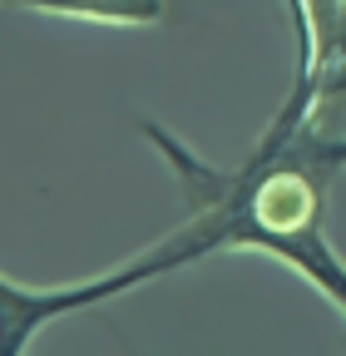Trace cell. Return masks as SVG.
Returning <instances> with one entry per match:
<instances>
[{
	"label": "cell",
	"mask_w": 346,
	"mask_h": 356,
	"mask_svg": "<svg viewBox=\"0 0 346 356\" xmlns=\"http://www.w3.org/2000/svg\"><path fill=\"white\" fill-rule=\"evenodd\" d=\"M144 134L179 173L188 203L183 233L193 238L198 257L218 248H263L287 267H297L302 277H312L346 312V262L327 238V193L336 159L327 149L331 134L322 129L317 74L297 70L287 104L267 124L263 144L238 168H213L193 159L158 124H144Z\"/></svg>",
	"instance_id": "cell-1"
},
{
	"label": "cell",
	"mask_w": 346,
	"mask_h": 356,
	"mask_svg": "<svg viewBox=\"0 0 346 356\" xmlns=\"http://www.w3.org/2000/svg\"><path fill=\"white\" fill-rule=\"evenodd\" d=\"M183 262H198V248L179 228L168 243L149 248L144 257H134L129 267H119V273H109V277H94V282H79V287L30 292V287H15V282L0 277V356H20L30 346V337L45 322L65 317V312H79V307H94L104 297H119V292L139 287V282H154V277L173 273V267H183Z\"/></svg>",
	"instance_id": "cell-2"
},
{
	"label": "cell",
	"mask_w": 346,
	"mask_h": 356,
	"mask_svg": "<svg viewBox=\"0 0 346 356\" xmlns=\"http://www.w3.org/2000/svg\"><path fill=\"white\" fill-rule=\"evenodd\" d=\"M6 6L45 10V15H65V20H104V25L163 20V0H6Z\"/></svg>",
	"instance_id": "cell-3"
},
{
	"label": "cell",
	"mask_w": 346,
	"mask_h": 356,
	"mask_svg": "<svg viewBox=\"0 0 346 356\" xmlns=\"http://www.w3.org/2000/svg\"><path fill=\"white\" fill-rule=\"evenodd\" d=\"M336 60H346V0H336V10H331V25H327V35L312 44V55L307 60H297V70H307V74H322L327 65H336Z\"/></svg>",
	"instance_id": "cell-4"
},
{
	"label": "cell",
	"mask_w": 346,
	"mask_h": 356,
	"mask_svg": "<svg viewBox=\"0 0 346 356\" xmlns=\"http://www.w3.org/2000/svg\"><path fill=\"white\" fill-rule=\"evenodd\" d=\"M341 99H346V60H336L317 74V104L327 109V104H341Z\"/></svg>",
	"instance_id": "cell-5"
},
{
	"label": "cell",
	"mask_w": 346,
	"mask_h": 356,
	"mask_svg": "<svg viewBox=\"0 0 346 356\" xmlns=\"http://www.w3.org/2000/svg\"><path fill=\"white\" fill-rule=\"evenodd\" d=\"M327 149H331V159H336V168H346V139H327Z\"/></svg>",
	"instance_id": "cell-6"
}]
</instances>
